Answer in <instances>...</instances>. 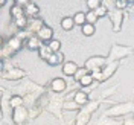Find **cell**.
Segmentation results:
<instances>
[{
	"label": "cell",
	"instance_id": "5",
	"mask_svg": "<svg viewBox=\"0 0 134 125\" xmlns=\"http://www.w3.org/2000/svg\"><path fill=\"white\" fill-rule=\"evenodd\" d=\"M108 17L111 20V25H113V32H120L122 29V21H124V12L120 9H113L111 12H108Z\"/></svg>",
	"mask_w": 134,
	"mask_h": 125
},
{
	"label": "cell",
	"instance_id": "2",
	"mask_svg": "<svg viewBox=\"0 0 134 125\" xmlns=\"http://www.w3.org/2000/svg\"><path fill=\"white\" fill-rule=\"evenodd\" d=\"M99 108V101H94V102H88L85 104L84 107H81L78 116H76V121H75V125H87L92 115Z\"/></svg>",
	"mask_w": 134,
	"mask_h": 125
},
{
	"label": "cell",
	"instance_id": "28",
	"mask_svg": "<svg viewBox=\"0 0 134 125\" xmlns=\"http://www.w3.org/2000/svg\"><path fill=\"white\" fill-rule=\"evenodd\" d=\"M85 3H87L88 11H94V9H98L102 5V0H87Z\"/></svg>",
	"mask_w": 134,
	"mask_h": 125
},
{
	"label": "cell",
	"instance_id": "21",
	"mask_svg": "<svg viewBox=\"0 0 134 125\" xmlns=\"http://www.w3.org/2000/svg\"><path fill=\"white\" fill-rule=\"evenodd\" d=\"M9 15L12 17L14 20H15L17 17L25 15V8H21V6H18V5H12V6L9 8Z\"/></svg>",
	"mask_w": 134,
	"mask_h": 125
},
{
	"label": "cell",
	"instance_id": "24",
	"mask_svg": "<svg viewBox=\"0 0 134 125\" xmlns=\"http://www.w3.org/2000/svg\"><path fill=\"white\" fill-rule=\"evenodd\" d=\"M81 31H82V34L85 37H92V35H94V32H96V28H94V25L85 23V25L81 28Z\"/></svg>",
	"mask_w": 134,
	"mask_h": 125
},
{
	"label": "cell",
	"instance_id": "18",
	"mask_svg": "<svg viewBox=\"0 0 134 125\" xmlns=\"http://www.w3.org/2000/svg\"><path fill=\"white\" fill-rule=\"evenodd\" d=\"M52 53H53V52L50 50V47L46 44V43H43L41 47L38 49V57H40L41 59H44V61H47V59L50 58V55H52Z\"/></svg>",
	"mask_w": 134,
	"mask_h": 125
},
{
	"label": "cell",
	"instance_id": "9",
	"mask_svg": "<svg viewBox=\"0 0 134 125\" xmlns=\"http://www.w3.org/2000/svg\"><path fill=\"white\" fill-rule=\"evenodd\" d=\"M37 37L41 40V43H49L50 40H53V29L50 28V26H47V25H44L37 32Z\"/></svg>",
	"mask_w": 134,
	"mask_h": 125
},
{
	"label": "cell",
	"instance_id": "14",
	"mask_svg": "<svg viewBox=\"0 0 134 125\" xmlns=\"http://www.w3.org/2000/svg\"><path fill=\"white\" fill-rule=\"evenodd\" d=\"M73 101H75L78 105L84 107L85 104H88V102H90V101H88V93L84 92V90H76L75 95H73Z\"/></svg>",
	"mask_w": 134,
	"mask_h": 125
},
{
	"label": "cell",
	"instance_id": "16",
	"mask_svg": "<svg viewBox=\"0 0 134 125\" xmlns=\"http://www.w3.org/2000/svg\"><path fill=\"white\" fill-rule=\"evenodd\" d=\"M25 15L27 18H37V17L40 15V8L35 5V3H29L27 6H25Z\"/></svg>",
	"mask_w": 134,
	"mask_h": 125
},
{
	"label": "cell",
	"instance_id": "36",
	"mask_svg": "<svg viewBox=\"0 0 134 125\" xmlns=\"http://www.w3.org/2000/svg\"><path fill=\"white\" fill-rule=\"evenodd\" d=\"M5 3H6V0H0V8H2V6H5Z\"/></svg>",
	"mask_w": 134,
	"mask_h": 125
},
{
	"label": "cell",
	"instance_id": "3",
	"mask_svg": "<svg viewBox=\"0 0 134 125\" xmlns=\"http://www.w3.org/2000/svg\"><path fill=\"white\" fill-rule=\"evenodd\" d=\"M107 63H108V58H107V57H104V55H93V57H90V58L84 63V67H85L88 72L102 70Z\"/></svg>",
	"mask_w": 134,
	"mask_h": 125
},
{
	"label": "cell",
	"instance_id": "19",
	"mask_svg": "<svg viewBox=\"0 0 134 125\" xmlns=\"http://www.w3.org/2000/svg\"><path fill=\"white\" fill-rule=\"evenodd\" d=\"M9 105L12 107V110L17 108V107H21V105H25V98L20 95H14L9 98Z\"/></svg>",
	"mask_w": 134,
	"mask_h": 125
},
{
	"label": "cell",
	"instance_id": "27",
	"mask_svg": "<svg viewBox=\"0 0 134 125\" xmlns=\"http://www.w3.org/2000/svg\"><path fill=\"white\" fill-rule=\"evenodd\" d=\"M85 20H87V23H90V25H96V21H98L99 18H98V15H96L94 11H88V12H85Z\"/></svg>",
	"mask_w": 134,
	"mask_h": 125
},
{
	"label": "cell",
	"instance_id": "37",
	"mask_svg": "<svg viewBox=\"0 0 134 125\" xmlns=\"http://www.w3.org/2000/svg\"><path fill=\"white\" fill-rule=\"evenodd\" d=\"M2 47H3V38L0 37V49H2Z\"/></svg>",
	"mask_w": 134,
	"mask_h": 125
},
{
	"label": "cell",
	"instance_id": "1",
	"mask_svg": "<svg viewBox=\"0 0 134 125\" xmlns=\"http://www.w3.org/2000/svg\"><path fill=\"white\" fill-rule=\"evenodd\" d=\"M134 113V102H122V104H116L113 107H110L108 110H105L104 116L107 117H120V116H126Z\"/></svg>",
	"mask_w": 134,
	"mask_h": 125
},
{
	"label": "cell",
	"instance_id": "29",
	"mask_svg": "<svg viewBox=\"0 0 134 125\" xmlns=\"http://www.w3.org/2000/svg\"><path fill=\"white\" fill-rule=\"evenodd\" d=\"M94 12H96V15H98V18H102V17H105V15H108V8L107 6H104V5H100L98 9H94Z\"/></svg>",
	"mask_w": 134,
	"mask_h": 125
},
{
	"label": "cell",
	"instance_id": "40",
	"mask_svg": "<svg viewBox=\"0 0 134 125\" xmlns=\"http://www.w3.org/2000/svg\"><path fill=\"white\" fill-rule=\"evenodd\" d=\"M122 2H126V3H128V0H122Z\"/></svg>",
	"mask_w": 134,
	"mask_h": 125
},
{
	"label": "cell",
	"instance_id": "17",
	"mask_svg": "<svg viewBox=\"0 0 134 125\" xmlns=\"http://www.w3.org/2000/svg\"><path fill=\"white\" fill-rule=\"evenodd\" d=\"M49 66L52 67H55V66H58V64H61V63H64V55L61 53V52H57V53H52L50 55V58L46 61Z\"/></svg>",
	"mask_w": 134,
	"mask_h": 125
},
{
	"label": "cell",
	"instance_id": "26",
	"mask_svg": "<svg viewBox=\"0 0 134 125\" xmlns=\"http://www.w3.org/2000/svg\"><path fill=\"white\" fill-rule=\"evenodd\" d=\"M46 44L50 47V50H52L53 53H57V52L61 50V41H59V40H50V41L46 43Z\"/></svg>",
	"mask_w": 134,
	"mask_h": 125
},
{
	"label": "cell",
	"instance_id": "38",
	"mask_svg": "<svg viewBox=\"0 0 134 125\" xmlns=\"http://www.w3.org/2000/svg\"><path fill=\"white\" fill-rule=\"evenodd\" d=\"M3 67H5V66H3V61L0 59V70H3Z\"/></svg>",
	"mask_w": 134,
	"mask_h": 125
},
{
	"label": "cell",
	"instance_id": "31",
	"mask_svg": "<svg viewBox=\"0 0 134 125\" xmlns=\"http://www.w3.org/2000/svg\"><path fill=\"white\" fill-rule=\"evenodd\" d=\"M90 75L93 76V81H96V83H104L102 70H93V72H90Z\"/></svg>",
	"mask_w": 134,
	"mask_h": 125
},
{
	"label": "cell",
	"instance_id": "20",
	"mask_svg": "<svg viewBox=\"0 0 134 125\" xmlns=\"http://www.w3.org/2000/svg\"><path fill=\"white\" fill-rule=\"evenodd\" d=\"M14 23H15V28H17V29H20V31H26L27 23H29V18H27L26 15L17 17L15 20H14Z\"/></svg>",
	"mask_w": 134,
	"mask_h": 125
},
{
	"label": "cell",
	"instance_id": "30",
	"mask_svg": "<svg viewBox=\"0 0 134 125\" xmlns=\"http://www.w3.org/2000/svg\"><path fill=\"white\" fill-rule=\"evenodd\" d=\"M87 73H90V72H88V70H87L85 67H81V69H78V72L75 73L73 79H75L76 83H79V79H81V78H82L84 75H87Z\"/></svg>",
	"mask_w": 134,
	"mask_h": 125
},
{
	"label": "cell",
	"instance_id": "39",
	"mask_svg": "<svg viewBox=\"0 0 134 125\" xmlns=\"http://www.w3.org/2000/svg\"><path fill=\"white\" fill-rule=\"evenodd\" d=\"M134 3V0H128V5H133Z\"/></svg>",
	"mask_w": 134,
	"mask_h": 125
},
{
	"label": "cell",
	"instance_id": "6",
	"mask_svg": "<svg viewBox=\"0 0 134 125\" xmlns=\"http://www.w3.org/2000/svg\"><path fill=\"white\" fill-rule=\"evenodd\" d=\"M29 116V113H27V110H26L25 105H21V107H17L14 108L12 111V121L15 122V124H23L26 119Z\"/></svg>",
	"mask_w": 134,
	"mask_h": 125
},
{
	"label": "cell",
	"instance_id": "32",
	"mask_svg": "<svg viewBox=\"0 0 134 125\" xmlns=\"http://www.w3.org/2000/svg\"><path fill=\"white\" fill-rule=\"evenodd\" d=\"M63 107H64V110H69V111H70V110H81V105H78L75 101H73V102H66Z\"/></svg>",
	"mask_w": 134,
	"mask_h": 125
},
{
	"label": "cell",
	"instance_id": "41",
	"mask_svg": "<svg viewBox=\"0 0 134 125\" xmlns=\"http://www.w3.org/2000/svg\"><path fill=\"white\" fill-rule=\"evenodd\" d=\"M133 115H134V113H133ZM133 117H134V116H133Z\"/></svg>",
	"mask_w": 134,
	"mask_h": 125
},
{
	"label": "cell",
	"instance_id": "4",
	"mask_svg": "<svg viewBox=\"0 0 134 125\" xmlns=\"http://www.w3.org/2000/svg\"><path fill=\"white\" fill-rule=\"evenodd\" d=\"M131 50H133L131 47H125V46H120V44H113V47L110 50V55L107 58H108V61H119L120 58H125Z\"/></svg>",
	"mask_w": 134,
	"mask_h": 125
},
{
	"label": "cell",
	"instance_id": "8",
	"mask_svg": "<svg viewBox=\"0 0 134 125\" xmlns=\"http://www.w3.org/2000/svg\"><path fill=\"white\" fill-rule=\"evenodd\" d=\"M117 67H119V61H108V63L105 64V67L102 69V76H104V81L110 79L111 76L116 73Z\"/></svg>",
	"mask_w": 134,
	"mask_h": 125
},
{
	"label": "cell",
	"instance_id": "22",
	"mask_svg": "<svg viewBox=\"0 0 134 125\" xmlns=\"http://www.w3.org/2000/svg\"><path fill=\"white\" fill-rule=\"evenodd\" d=\"M61 28L64 31H72L75 28V21H73V17H64L61 18Z\"/></svg>",
	"mask_w": 134,
	"mask_h": 125
},
{
	"label": "cell",
	"instance_id": "13",
	"mask_svg": "<svg viewBox=\"0 0 134 125\" xmlns=\"http://www.w3.org/2000/svg\"><path fill=\"white\" fill-rule=\"evenodd\" d=\"M78 64L73 61H64L63 63V73L66 76H75V73L78 72Z\"/></svg>",
	"mask_w": 134,
	"mask_h": 125
},
{
	"label": "cell",
	"instance_id": "23",
	"mask_svg": "<svg viewBox=\"0 0 134 125\" xmlns=\"http://www.w3.org/2000/svg\"><path fill=\"white\" fill-rule=\"evenodd\" d=\"M73 21H75L76 26H81V28H82V26L87 23V20H85V12H82V11L76 12L75 15H73Z\"/></svg>",
	"mask_w": 134,
	"mask_h": 125
},
{
	"label": "cell",
	"instance_id": "35",
	"mask_svg": "<svg viewBox=\"0 0 134 125\" xmlns=\"http://www.w3.org/2000/svg\"><path fill=\"white\" fill-rule=\"evenodd\" d=\"M124 125H134V117H130V119H125V121H124Z\"/></svg>",
	"mask_w": 134,
	"mask_h": 125
},
{
	"label": "cell",
	"instance_id": "25",
	"mask_svg": "<svg viewBox=\"0 0 134 125\" xmlns=\"http://www.w3.org/2000/svg\"><path fill=\"white\" fill-rule=\"evenodd\" d=\"M79 84H81V87L84 89H87V87H92L93 85V76L90 73H87V75H84L81 79H79Z\"/></svg>",
	"mask_w": 134,
	"mask_h": 125
},
{
	"label": "cell",
	"instance_id": "12",
	"mask_svg": "<svg viewBox=\"0 0 134 125\" xmlns=\"http://www.w3.org/2000/svg\"><path fill=\"white\" fill-rule=\"evenodd\" d=\"M6 47H8L12 53H15L17 50H20L21 47H23V40H20L17 35H14V37H11L8 40V43H6Z\"/></svg>",
	"mask_w": 134,
	"mask_h": 125
},
{
	"label": "cell",
	"instance_id": "34",
	"mask_svg": "<svg viewBox=\"0 0 134 125\" xmlns=\"http://www.w3.org/2000/svg\"><path fill=\"white\" fill-rule=\"evenodd\" d=\"M31 3V0H14V5H18V6H21V8H25Z\"/></svg>",
	"mask_w": 134,
	"mask_h": 125
},
{
	"label": "cell",
	"instance_id": "15",
	"mask_svg": "<svg viewBox=\"0 0 134 125\" xmlns=\"http://www.w3.org/2000/svg\"><path fill=\"white\" fill-rule=\"evenodd\" d=\"M25 43H26V47H27L29 50H38L40 47H41V44H43L41 40H40L37 35H31Z\"/></svg>",
	"mask_w": 134,
	"mask_h": 125
},
{
	"label": "cell",
	"instance_id": "10",
	"mask_svg": "<svg viewBox=\"0 0 134 125\" xmlns=\"http://www.w3.org/2000/svg\"><path fill=\"white\" fill-rule=\"evenodd\" d=\"M50 89H52V92H55V93H63V92H66V89H67L66 79H63L61 76L53 78V79H52V83H50Z\"/></svg>",
	"mask_w": 134,
	"mask_h": 125
},
{
	"label": "cell",
	"instance_id": "11",
	"mask_svg": "<svg viewBox=\"0 0 134 125\" xmlns=\"http://www.w3.org/2000/svg\"><path fill=\"white\" fill-rule=\"evenodd\" d=\"M26 76V72L21 70L20 67H12L9 69L8 72L5 73V79H9V81H17V79H21Z\"/></svg>",
	"mask_w": 134,
	"mask_h": 125
},
{
	"label": "cell",
	"instance_id": "33",
	"mask_svg": "<svg viewBox=\"0 0 134 125\" xmlns=\"http://www.w3.org/2000/svg\"><path fill=\"white\" fill-rule=\"evenodd\" d=\"M114 6H116V9H120V11H122L124 8L128 6V3H126V2H122V0H116V2H114Z\"/></svg>",
	"mask_w": 134,
	"mask_h": 125
},
{
	"label": "cell",
	"instance_id": "7",
	"mask_svg": "<svg viewBox=\"0 0 134 125\" xmlns=\"http://www.w3.org/2000/svg\"><path fill=\"white\" fill-rule=\"evenodd\" d=\"M43 26H44L43 18H40V17H37V18H29V23H27L26 31L29 34H32V35H37V32L41 29Z\"/></svg>",
	"mask_w": 134,
	"mask_h": 125
}]
</instances>
